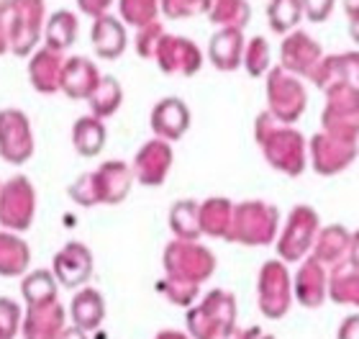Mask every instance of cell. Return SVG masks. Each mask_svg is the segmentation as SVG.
<instances>
[{
    "label": "cell",
    "instance_id": "cell-47",
    "mask_svg": "<svg viewBox=\"0 0 359 339\" xmlns=\"http://www.w3.org/2000/svg\"><path fill=\"white\" fill-rule=\"evenodd\" d=\"M224 339H272V337L264 334L262 329H236V326H233Z\"/></svg>",
    "mask_w": 359,
    "mask_h": 339
},
{
    "label": "cell",
    "instance_id": "cell-45",
    "mask_svg": "<svg viewBox=\"0 0 359 339\" xmlns=\"http://www.w3.org/2000/svg\"><path fill=\"white\" fill-rule=\"evenodd\" d=\"M337 339H359V314H352L341 321Z\"/></svg>",
    "mask_w": 359,
    "mask_h": 339
},
{
    "label": "cell",
    "instance_id": "cell-11",
    "mask_svg": "<svg viewBox=\"0 0 359 339\" xmlns=\"http://www.w3.org/2000/svg\"><path fill=\"white\" fill-rule=\"evenodd\" d=\"M323 128L334 134L359 136V85L341 83L326 88Z\"/></svg>",
    "mask_w": 359,
    "mask_h": 339
},
{
    "label": "cell",
    "instance_id": "cell-49",
    "mask_svg": "<svg viewBox=\"0 0 359 339\" xmlns=\"http://www.w3.org/2000/svg\"><path fill=\"white\" fill-rule=\"evenodd\" d=\"M11 49V39H8V26L3 23V15H0V57Z\"/></svg>",
    "mask_w": 359,
    "mask_h": 339
},
{
    "label": "cell",
    "instance_id": "cell-5",
    "mask_svg": "<svg viewBox=\"0 0 359 339\" xmlns=\"http://www.w3.org/2000/svg\"><path fill=\"white\" fill-rule=\"evenodd\" d=\"M236 324V298L226 291H210L201 306L187 311L193 339H224Z\"/></svg>",
    "mask_w": 359,
    "mask_h": 339
},
{
    "label": "cell",
    "instance_id": "cell-32",
    "mask_svg": "<svg viewBox=\"0 0 359 339\" xmlns=\"http://www.w3.org/2000/svg\"><path fill=\"white\" fill-rule=\"evenodd\" d=\"M329 295L331 301L341 303V306H354L359 309V267H337L331 270L329 278Z\"/></svg>",
    "mask_w": 359,
    "mask_h": 339
},
{
    "label": "cell",
    "instance_id": "cell-7",
    "mask_svg": "<svg viewBox=\"0 0 359 339\" xmlns=\"http://www.w3.org/2000/svg\"><path fill=\"white\" fill-rule=\"evenodd\" d=\"M41 34H44V0H13L8 21L11 52L15 57L31 54L36 49Z\"/></svg>",
    "mask_w": 359,
    "mask_h": 339
},
{
    "label": "cell",
    "instance_id": "cell-1",
    "mask_svg": "<svg viewBox=\"0 0 359 339\" xmlns=\"http://www.w3.org/2000/svg\"><path fill=\"white\" fill-rule=\"evenodd\" d=\"M216 270V257L195 239H175L165 249L167 278L159 283L162 293L177 306H190L198 286Z\"/></svg>",
    "mask_w": 359,
    "mask_h": 339
},
{
    "label": "cell",
    "instance_id": "cell-12",
    "mask_svg": "<svg viewBox=\"0 0 359 339\" xmlns=\"http://www.w3.org/2000/svg\"><path fill=\"white\" fill-rule=\"evenodd\" d=\"M34 208H36V196L31 182L23 175H15L0 188V224L6 229L23 232L34 221Z\"/></svg>",
    "mask_w": 359,
    "mask_h": 339
},
{
    "label": "cell",
    "instance_id": "cell-3",
    "mask_svg": "<svg viewBox=\"0 0 359 339\" xmlns=\"http://www.w3.org/2000/svg\"><path fill=\"white\" fill-rule=\"evenodd\" d=\"M134 182V170L126 162H105L95 173L80 175L69 185V198L80 206L95 204H121L128 196Z\"/></svg>",
    "mask_w": 359,
    "mask_h": 339
},
{
    "label": "cell",
    "instance_id": "cell-24",
    "mask_svg": "<svg viewBox=\"0 0 359 339\" xmlns=\"http://www.w3.org/2000/svg\"><path fill=\"white\" fill-rule=\"evenodd\" d=\"M100 83V72L88 57H69L65 62V72H62V91L67 93L69 98L83 100L90 98L93 91Z\"/></svg>",
    "mask_w": 359,
    "mask_h": 339
},
{
    "label": "cell",
    "instance_id": "cell-31",
    "mask_svg": "<svg viewBox=\"0 0 359 339\" xmlns=\"http://www.w3.org/2000/svg\"><path fill=\"white\" fill-rule=\"evenodd\" d=\"M233 206L226 198H208L205 204H201V232L208 237H221L226 239L229 226H231Z\"/></svg>",
    "mask_w": 359,
    "mask_h": 339
},
{
    "label": "cell",
    "instance_id": "cell-10",
    "mask_svg": "<svg viewBox=\"0 0 359 339\" xmlns=\"http://www.w3.org/2000/svg\"><path fill=\"white\" fill-rule=\"evenodd\" d=\"M311 162H313V170L318 175H337L341 170L352 165L357 159V136H344V134H334V131H326L323 128L321 134H316L311 139Z\"/></svg>",
    "mask_w": 359,
    "mask_h": 339
},
{
    "label": "cell",
    "instance_id": "cell-48",
    "mask_svg": "<svg viewBox=\"0 0 359 339\" xmlns=\"http://www.w3.org/2000/svg\"><path fill=\"white\" fill-rule=\"evenodd\" d=\"M60 339H88V334L80 326H67V329H62Z\"/></svg>",
    "mask_w": 359,
    "mask_h": 339
},
{
    "label": "cell",
    "instance_id": "cell-35",
    "mask_svg": "<svg viewBox=\"0 0 359 339\" xmlns=\"http://www.w3.org/2000/svg\"><path fill=\"white\" fill-rule=\"evenodd\" d=\"M303 15H306L303 0H269L267 6L269 29L275 31V34H290V31H295V26H298Z\"/></svg>",
    "mask_w": 359,
    "mask_h": 339
},
{
    "label": "cell",
    "instance_id": "cell-50",
    "mask_svg": "<svg viewBox=\"0 0 359 339\" xmlns=\"http://www.w3.org/2000/svg\"><path fill=\"white\" fill-rule=\"evenodd\" d=\"M349 265L359 267V232L352 234V247H349Z\"/></svg>",
    "mask_w": 359,
    "mask_h": 339
},
{
    "label": "cell",
    "instance_id": "cell-21",
    "mask_svg": "<svg viewBox=\"0 0 359 339\" xmlns=\"http://www.w3.org/2000/svg\"><path fill=\"white\" fill-rule=\"evenodd\" d=\"M190 126V111L180 98H162L151 111V128L159 139L177 142Z\"/></svg>",
    "mask_w": 359,
    "mask_h": 339
},
{
    "label": "cell",
    "instance_id": "cell-2",
    "mask_svg": "<svg viewBox=\"0 0 359 339\" xmlns=\"http://www.w3.org/2000/svg\"><path fill=\"white\" fill-rule=\"evenodd\" d=\"M255 136L267 162L275 170L290 175V178L306 170V142H303L300 131H295L290 124H283L269 111H264L259 113L255 124Z\"/></svg>",
    "mask_w": 359,
    "mask_h": 339
},
{
    "label": "cell",
    "instance_id": "cell-29",
    "mask_svg": "<svg viewBox=\"0 0 359 339\" xmlns=\"http://www.w3.org/2000/svg\"><path fill=\"white\" fill-rule=\"evenodd\" d=\"M72 144L83 157H95L105 144V126L103 119L97 116H83L72 126Z\"/></svg>",
    "mask_w": 359,
    "mask_h": 339
},
{
    "label": "cell",
    "instance_id": "cell-51",
    "mask_svg": "<svg viewBox=\"0 0 359 339\" xmlns=\"http://www.w3.org/2000/svg\"><path fill=\"white\" fill-rule=\"evenodd\" d=\"M154 339H187L185 334H180V332H162V334H157Z\"/></svg>",
    "mask_w": 359,
    "mask_h": 339
},
{
    "label": "cell",
    "instance_id": "cell-19",
    "mask_svg": "<svg viewBox=\"0 0 359 339\" xmlns=\"http://www.w3.org/2000/svg\"><path fill=\"white\" fill-rule=\"evenodd\" d=\"M65 329V309L57 298L44 303H29L26 321H23V339H60Z\"/></svg>",
    "mask_w": 359,
    "mask_h": 339
},
{
    "label": "cell",
    "instance_id": "cell-13",
    "mask_svg": "<svg viewBox=\"0 0 359 339\" xmlns=\"http://www.w3.org/2000/svg\"><path fill=\"white\" fill-rule=\"evenodd\" d=\"M321 60H323L321 46H318V41L311 34L298 29L285 34V41L280 46V67H285L292 75L313 80Z\"/></svg>",
    "mask_w": 359,
    "mask_h": 339
},
{
    "label": "cell",
    "instance_id": "cell-18",
    "mask_svg": "<svg viewBox=\"0 0 359 339\" xmlns=\"http://www.w3.org/2000/svg\"><path fill=\"white\" fill-rule=\"evenodd\" d=\"M93 275V255L90 249L80 241H69L54 257V278L60 280L65 288L83 286L85 280Z\"/></svg>",
    "mask_w": 359,
    "mask_h": 339
},
{
    "label": "cell",
    "instance_id": "cell-4",
    "mask_svg": "<svg viewBox=\"0 0 359 339\" xmlns=\"http://www.w3.org/2000/svg\"><path fill=\"white\" fill-rule=\"evenodd\" d=\"M277 226H280V213L275 206L264 204V201H244V204L233 206L231 226H229L226 239L249 244V247H264V244L275 241Z\"/></svg>",
    "mask_w": 359,
    "mask_h": 339
},
{
    "label": "cell",
    "instance_id": "cell-20",
    "mask_svg": "<svg viewBox=\"0 0 359 339\" xmlns=\"http://www.w3.org/2000/svg\"><path fill=\"white\" fill-rule=\"evenodd\" d=\"M65 57L62 52L44 46L39 49L29 62V80L39 93H57L62 91V72H65Z\"/></svg>",
    "mask_w": 359,
    "mask_h": 339
},
{
    "label": "cell",
    "instance_id": "cell-9",
    "mask_svg": "<svg viewBox=\"0 0 359 339\" xmlns=\"http://www.w3.org/2000/svg\"><path fill=\"white\" fill-rule=\"evenodd\" d=\"M257 301L267 319H283L292 303L290 272L283 260H269L259 270L257 280Z\"/></svg>",
    "mask_w": 359,
    "mask_h": 339
},
{
    "label": "cell",
    "instance_id": "cell-41",
    "mask_svg": "<svg viewBox=\"0 0 359 339\" xmlns=\"http://www.w3.org/2000/svg\"><path fill=\"white\" fill-rule=\"evenodd\" d=\"M162 36H165V29H162V23L159 21L139 29V34H136V52H139V57H144V60H154Z\"/></svg>",
    "mask_w": 359,
    "mask_h": 339
},
{
    "label": "cell",
    "instance_id": "cell-38",
    "mask_svg": "<svg viewBox=\"0 0 359 339\" xmlns=\"http://www.w3.org/2000/svg\"><path fill=\"white\" fill-rule=\"evenodd\" d=\"M121 18L136 29H144L157 21V13L162 11L159 0H118Z\"/></svg>",
    "mask_w": 359,
    "mask_h": 339
},
{
    "label": "cell",
    "instance_id": "cell-28",
    "mask_svg": "<svg viewBox=\"0 0 359 339\" xmlns=\"http://www.w3.org/2000/svg\"><path fill=\"white\" fill-rule=\"evenodd\" d=\"M31 260L29 244L15 237V234L0 232V275H8V278H15L26 272Z\"/></svg>",
    "mask_w": 359,
    "mask_h": 339
},
{
    "label": "cell",
    "instance_id": "cell-39",
    "mask_svg": "<svg viewBox=\"0 0 359 339\" xmlns=\"http://www.w3.org/2000/svg\"><path fill=\"white\" fill-rule=\"evenodd\" d=\"M272 52H269V44L264 36H255L252 41H247V49H244V67L252 77H262L264 72L272 69Z\"/></svg>",
    "mask_w": 359,
    "mask_h": 339
},
{
    "label": "cell",
    "instance_id": "cell-36",
    "mask_svg": "<svg viewBox=\"0 0 359 339\" xmlns=\"http://www.w3.org/2000/svg\"><path fill=\"white\" fill-rule=\"evenodd\" d=\"M90 108H93V116H97V119H108V116H113V113L118 111L121 100H123V91H121V85L116 77H100V83H97V88L93 91V95H90Z\"/></svg>",
    "mask_w": 359,
    "mask_h": 339
},
{
    "label": "cell",
    "instance_id": "cell-40",
    "mask_svg": "<svg viewBox=\"0 0 359 339\" xmlns=\"http://www.w3.org/2000/svg\"><path fill=\"white\" fill-rule=\"evenodd\" d=\"M210 3L213 0H159L167 18H190L198 13H208Z\"/></svg>",
    "mask_w": 359,
    "mask_h": 339
},
{
    "label": "cell",
    "instance_id": "cell-17",
    "mask_svg": "<svg viewBox=\"0 0 359 339\" xmlns=\"http://www.w3.org/2000/svg\"><path fill=\"white\" fill-rule=\"evenodd\" d=\"M329 267L318 262L316 257H308L306 262L300 265L295 283H292V295L298 298L300 306L306 309H318L326 295H329Z\"/></svg>",
    "mask_w": 359,
    "mask_h": 339
},
{
    "label": "cell",
    "instance_id": "cell-46",
    "mask_svg": "<svg viewBox=\"0 0 359 339\" xmlns=\"http://www.w3.org/2000/svg\"><path fill=\"white\" fill-rule=\"evenodd\" d=\"M346 15H349V34L359 44V0H346L344 3Z\"/></svg>",
    "mask_w": 359,
    "mask_h": 339
},
{
    "label": "cell",
    "instance_id": "cell-27",
    "mask_svg": "<svg viewBox=\"0 0 359 339\" xmlns=\"http://www.w3.org/2000/svg\"><path fill=\"white\" fill-rule=\"evenodd\" d=\"M69 314H72V321L75 326L85 329V332H93L100 326L105 317V303L103 295L88 288V291H80V293L72 298V306H69Z\"/></svg>",
    "mask_w": 359,
    "mask_h": 339
},
{
    "label": "cell",
    "instance_id": "cell-44",
    "mask_svg": "<svg viewBox=\"0 0 359 339\" xmlns=\"http://www.w3.org/2000/svg\"><path fill=\"white\" fill-rule=\"evenodd\" d=\"M111 6H113V0H77V8H80L85 15H93V18L105 15Z\"/></svg>",
    "mask_w": 359,
    "mask_h": 339
},
{
    "label": "cell",
    "instance_id": "cell-26",
    "mask_svg": "<svg viewBox=\"0 0 359 339\" xmlns=\"http://www.w3.org/2000/svg\"><path fill=\"white\" fill-rule=\"evenodd\" d=\"M313 83L318 88H329V85L354 83L359 85V52H344L334 54V57H323L318 69L313 75Z\"/></svg>",
    "mask_w": 359,
    "mask_h": 339
},
{
    "label": "cell",
    "instance_id": "cell-42",
    "mask_svg": "<svg viewBox=\"0 0 359 339\" xmlns=\"http://www.w3.org/2000/svg\"><path fill=\"white\" fill-rule=\"evenodd\" d=\"M18 321H21L18 303L11 298H0V337L13 339V334L18 332Z\"/></svg>",
    "mask_w": 359,
    "mask_h": 339
},
{
    "label": "cell",
    "instance_id": "cell-30",
    "mask_svg": "<svg viewBox=\"0 0 359 339\" xmlns=\"http://www.w3.org/2000/svg\"><path fill=\"white\" fill-rule=\"evenodd\" d=\"M46 46H52L57 52H65L75 44L77 39V15L72 11H54L44 23Z\"/></svg>",
    "mask_w": 359,
    "mask_h": 339
},
{
    "label": "cell",
    "instance_id": "cell-33",
    "mask_svg": "<svg viewBox=\"0 0 359 339\" xmlns=\"http://www.w3.org/2000/svg\"><path fill=\"white\" fill-rule=\"evenodd\" d=\"M208 15L218 29H244L252 18V8L247 0H213Z\"/></svg>",
    "mask_w": 359,
    "mask_h": 339
},
{
    "label": "cell",
    "instance_id": "cell-8",
    "mask_svg": "<svg viewBox=\"0 0 359 339\" xmlns=\"http://www.w3.org/2000/svg\"><path fill=\"white\" fill-rule=\"evenodd\" d=\"M316 237H318V213L311 206H295L277 237V255L283 262H298L308 255V249H313Z\"/></svg>",
    "mask_w": 359,
    "mask_h": 339
},
{
    "label": "cell",
    "instance_id": "cell-53",
    "mask_svg": "<svg viewBox=\"0 0 359 339\" xmlns=\"http://www.w3.org/2000/svg\"><path fill=\"white\" fill-rule=\"evenodd\" d=\"M0 339H6V337H0Z\"/></svg>",
    "mask_w": 359,
    "mask_h": 339
},
{
    "label": "cell",
    "instance_id": "cell-6",
    "mask_svg": "<svg viewBox=\"0 0 359 339\" xmlns=\"http://www.w3.org/2000/svg\"><path fill=\"white\" fill-rule=\"evenodd\" d=\"M267 111L283 124H295L308 106V93L298 75L285 67H272L267 72Z\"/></svg>",
    "mask_w": 359,
    "mask_h": 339
},
{
    "label": "cell",
    "instance_id": "cell-25",
    "mask_svg": "<svg viewBox=\"0 0 359 339\" xmlns=\"http://www.w3.org/2000/svg\"><path fill=\"white\" fill-rule=\"evenodd\" d=\"M244 49H247V41H244L241 29H218L210 36L208 57L218 69L229 72L244 62Z\"/></svg>",
    "mask_w": 359,
    "mask_h": 339
},
{
    "label": "cell",
    "instance_id": "cell-34",
    "mask_svg": "<svg viewBox=\"0 0 359 339\" xmlns=\"http://www.w3.org/2000/svg\"><path fill=\"white\" fill-rule=\"evenodd\" d=\"M170 226L177 239H198L201 237V206L195 201H177L170 211Z\"/></svg>",
    "mask_w": 359,
    "mask_h": 339
},
{
    "label": "cell",
    "instance_id": "cell-37",
    "mask_svg": "<svg viewBox=\"0 0 359 339\" xmlns=\"http://www.w3.org/2000/svg\"><path fill=\"white\" fill-rule=\"evenodd\" d=\"M21 293L26 298V303H44L57 298V278L52 272L36 270L26 275L21 283Z\"/></svg>",
    "mask_w": 359,
    "mask_h": 339
},
{
    "label": "cell",
    "instance_id": "cell-16",
    "mask_svg": "<svg viewBox=\"0 0 359 339\" xmlns=\"http://www.w3.org/2000/svg\"><path fill=\"white\" fill-rule=\"evenodd\" d=\"M172 167V147L167 139H151L139 149L134 159V178L147 188H157L162 185Z\"/></svg>",
    "mask_w": 359,
    "mask_h": 339
},
{
    "label": "cell",
    "instance_id": "cell-23",
    "mask_svg": "<svg viewBox=\"0 0 359 339\" xmlns=\"http://www.w3.org/2000/svg\"><path fill=\"white\" fill-rule=\"evenodd\" d=\"M349 247H352V234L344 226H326L313 241V257L329 270H337L349 262Z\"/></svg>",
    "mask_w": 359,
    "mask_h": 339
},
{
    "label": "cell",
    "instance_id": "cell-22",
    "mask_svg": "<svg viewBox=\"0 0 359 339\" xmlns=\"http://www.w3.org/2000/svg\"><path fill=\"white\" fill-rule=\"evenodd\" d=\"M90 41H93V49H95V54L100 60H118L121 54L126 52L128 36L123 23L105 13L100 18H95V23H93Z\"/></svg>",
    "mask_w": 359,
    "mask_h": 339
},
{
    "label": "cell",
    "instance_id": "cell-43",
    "mask_svg": "<svg viewBox=\"0 0 359 339\" xmlns=\"http://www.w3.org/2000/svg\"><path fill=\"white\" fill-rule=\"evenodd\" d=\"M306 18L313 23H323L334 11V0H303Z\"/></svg>",
    "mask_w": 359,
    "mask_h": 339
},
{
    "label": "cell",
    "instance_id": "cell-15",
    "mask_svg": "<svg viewBox=\"0 0 359 339\" xmlns=\"http://www.w3.org/2000/svg\"><path fill=\"white\" fill-rule=\"evenodd\" d=\"M159 69L167 72V75H195L203 65V54L201 49L185 36H170L165 34L162 41L157 46V54H154Z\"/></svg>",
    "mask_w": 359,
    "mask_h": 339
},
{
    "label": "cell",
    "instance_id": "cell-52",
    "mask_svg": "<svg viewBox=\"0 0 359 339\" xmlns=\"http://www.w3.org/2000/svg\"><path fill=\"white\" fill-rule=\"evenodd\" d=\"M11 6H13V0H0V15L11 13Z\"/></svg>",
    "mask_w": 359,
    "mask_h": 339
},
{
    "label": "cell",
    "instance_id": "cell-14",
    "mask_svg": "<svg viewBox=\"0 0 359 339\" xmlns=\"http://www.w3.org/2000/svg\"><path fill=\"white\" fill-rule=\"evenodd\" d=\"M34 154L29 119L15 108L0 111V157L11 165H23Z\"/></svg>",
    "mask_w": 359,
    "mask_h": 339
}]
</instances>
